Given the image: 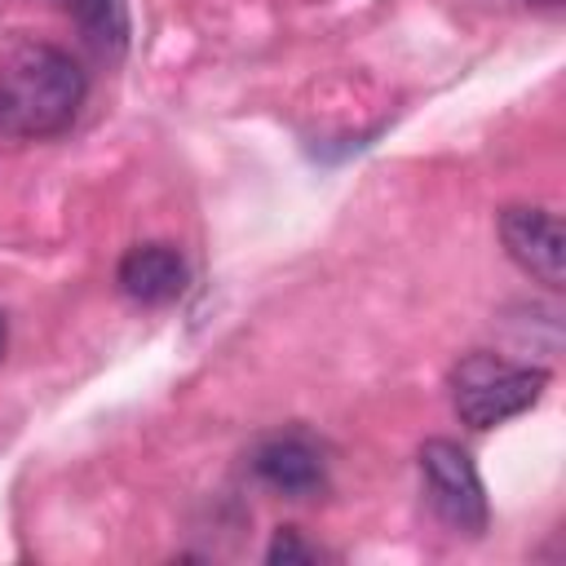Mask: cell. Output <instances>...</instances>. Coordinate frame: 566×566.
I'll return each mask as SVG.
<instances>
[{
    "label": "cell",
    "mask_w": 566,
    "mask_h": 566,
    "mask_svg": "<svg viewBox=\"0 0 566 566\" xmlns=\"http://www.w3.org/2000/svg\"><path fill=\"white\" fill-rule=\"evenodd\" d=\"M0 349H4V323H0Z\"/></svg>",
    "instance_id": "9"
},
{
    "label": "cell",
    "mask_w": 566,
    "mask_h": 566,
    "mask_svg": "<svg viewBox=\"0 0 566 566\" xmlns=\"http://www.w3.org/2000/svg\"><path fill=\"white\" fill-rule=\"evenodd\" d=\"M544 385H548L544 367L504 363L495 354H469L451 371V402L469 429H495V424L531 411L539 402Z\"/></svg>",
    "instance_id": "2"
},
{
    "label": "cell",
    "mask_w": 566,
    "mask_h": 566,
    "mask_svg": "<svg viewBox=\"0 0 566 566\" xmlns=\"http://www.w3.org/2000/svg\"><path fill=\"white\" fill-rule=\"evenodd\" d=\"M500 239H504V252L535 283H544L553 292L566 283V230H562L557 212L513 203L500 212Z\"/></svg>",
    "instance_id": "4"
},
{
    "label": "cell",
    "mask_w": 566,
    "mask_h": 566,
    "mask_svg": "<svg viewBox=\"0 0 566 566\" xmlns=\"http://www.w3.org/2000/svg\"><path fill=\"white\" fill-rule=\"evenodd\" d=\"M252 469L265 486H274L287 500H310L327 486V464L323 451L305 433H274L256 447Z\"/></svg>",
    "instance_id": "5"
},
{
    "label": "cell",
    "mask_w": 566,
    "mask_h": 566,
    "mask_svg": "<svg viewBox=\"0 0 566 566\" xmlns=\"http://www.w3.org/2000/svg\"><path fill=\"white\" fill-rule=\"evenodd\" d=\"M115 283L137 305H168L186 292V256L172 243H137L119 256Z\"/></svg>",
    "instance_id": "6"
},
{
    "label": "cell",
    "mask_w": 566,
    "mask_h": 566,
    "mask_svg": "<svg viewBox=\"0 0 566 566\" xmlns=\"http://www.w3.org/2000/svg\"><path fill=\"white\" fill-rule=\"evenodd\" d=\"M310 557H314V548H305L296 539V531H279L270 544V562H310Z\"/></svg>",
    "instance_id": "8"
},
{
    "label": "cell",
    "mask_w": 566,
    "mask_h": 566,
    "mask_svg": "<svg viewBox=\"0 0 566 566\" xmlns=\"http://www.w3.org/2000/svg\"><path fill=\"white\" fill-rule=\"evenodd\" d=\"M75 27L84 31V40L106 53V57H119L128 49V4L124 0H57Z\"/></svg>",
    "instance_id": "7"
},
{
    "label": "cell",
    "mask_w": 566,
    "mask_h": 566,
    "mask_svg": "<svg viewBox=\"0 0 566 566\" xmlns=\"http://www.w3.org/2000/svg\"><path fill=\"white\" fill-rule=\"evenodd\" d=\"M416 460H420V478H424V495L433 513L460 535H482L491 509H486V491H482V478L469 451L451 438H429Z\"/></svg>",
    "instance_id": "3"
},
{
    "label": "cell",
    "mask_w": 566,
    "mask_h": 566,
    "mask_svg": "<svg viewBox=\"0 0 566 566\" xmlns=\"http://www.w3.org/2000/svg\"><path fill=\"white\" fill-rule=\"evenodd\" d=\"M539 4H557V0H539Z\"/></svg>",
    "instance_id": "10"
},
{
    "label": "cell",
    "mask_w": 566,
    "mask_h": 566,
    "mask_svg": "<svg viewBox=\"0 0 566 566\" xmlns=\"http://www.w3.org/2000/svg\"><path fill=\"white\" fill-rule=\"evenodd\" d=\"M84 71L71 53L44 40L0 49V137L40 142L62 133L84 106Z\"/></svg>",
    "instance_id": "1"
}]
</instances>
